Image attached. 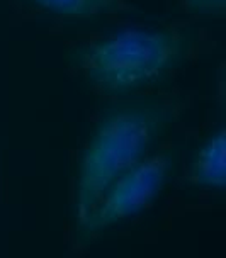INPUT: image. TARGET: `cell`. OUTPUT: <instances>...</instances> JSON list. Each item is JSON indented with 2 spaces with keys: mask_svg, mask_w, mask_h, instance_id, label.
I'll return each mask as SVG.
<instances>
[{
  "mask_svg": "<svg viewBox=\"0 0 226 258\" xmlns=\"http://www.w3.org/2000/svg\"><path fill=\"white\" fill-rule=\"evenodd\" d=\"M167 122V107L148 102L123 105L100 119L78 163L77 224L85 219L110 183L150 155L151 146Z\"/></svg>",
  "mask_w": 226,
  "mask_h": 258,
  "instance_id": "obj_1",
  "label": "cell"
},
{
  "mask_svg": "<svg viewBox=\"0 0 226 258\" xmlns=\"http://www.w3.org/2000/svg\"><path fill=\"white\" fill-rule=\"evenodd\" d=\"M186 39L165 27H123L87 44L77 63L87 82L107 94L156 85L186 56Z\"/></svg>",
  "mask_w": 226,
  "mask_h": 258,
  "instance_id": "obj_2",
  "label": "cell"
},
{
  "mask_svg": "<svg viewBox=\"0 0 226 258\" xmlns=\"http://www.w3.org/2000/svg\"><path fill=\"white\" fill-rule=\"evenodd\" d=\"M174 150H161L145 156L109 185L85 219L78 224L80 236L89 239L129 218H135L153 204L174 173Z\"/></svg>",
  "mask_w": 226,
  "mask_h": 258,
  "instance_id": "obj_3",
  "label": "cell"
},
{
  "mask_svg": "<svg viewBox=\"0 0 226 258\" xmlns=\"http://www.w3.org/2000/svg\"><path fill=\"white\" fill-rule=\"evenodd\" d=\"M186 180L194 187L223 190L226 185V135L219 127L196 151Z\"/></svg>",
  "mask_w": 226,
  "mask_h": 258,
  "instance_id": "obj_4",
  "label": "cell"
},
{
  "mask_svg": "<svg viewBox=\"0 0 226 258\" xmlns=\"http://www.w3.org/2000/svg\"><path fill=\"white\" fill-rule=\"evenodd\" d=\"M46 12L70 19H92L129 9L126 0H26Z\"/></svg>",
  "mask_w": 226,
  "mask_h": 258,
  "instance_id": "obj_5",
  "label": "cell"
},
{
  "mask_svg": "<svg viewBox=\"0 0 226 258\" xmlns=\"http://www.w3.org/2000/svg\"><path fill=\"white\" fill-rule=\"evenodd\" d=\"M189 2L194 9H199V11H221L226 0H189Z\"/></svg>",
  "mask_w": 226,
  "mask_h": 258,
  "instance_id": "obj_6",
  "label": "cell"
}]
</instances>
